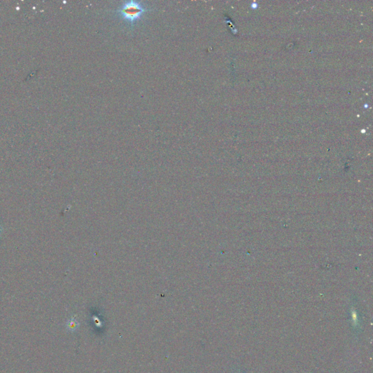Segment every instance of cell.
<instances>
[{"instance_id": "cell-1", "label": "cell", "mask_w": 373, "mask_h": 373, "mask_svg": "<svg viewBox=\"0 0 373 373\" xmlns=\"http://www.w3.org/2000/svg\"><path fill=\"white\" fill-rule=\"evenodd\" d=\"M147 8L140 2L128 1L124 2L118 9V13L120 16L128 24H135L147 12Z\"/></svg>"}, {"instance_id": "cell-2", "label": "cell", "mask_w": 373, "mask_h": 373, "mask_svg": "<svg viewBox=\"0 0 373 373\" xmlns=\"http://www.w3.org/2000/svg\"><path fill=\"white\" fill-rule=\"evenodd\" d=\"M76 326V324L74 322H69L68 323V324H67V327H68L69 330H74V328H75Z\"/></svg>"}, {"instance_id": "cell-3", "label": "cell", "mask_w": 373, "mask_h": 373, "mask_svg": "<svg viewBox=\"0 0 373 373\" xmlns=\"http://www.w3.org/2000/svg\"><path fill=\"white\" fill-rule=\"evenodd\" d=\"M2 227L0 226V235L2 234Z\"/></svg>"}]
</instances>
